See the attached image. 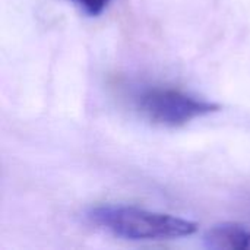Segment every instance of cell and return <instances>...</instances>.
Masks as SVG:
<instances>
[{
	"instance_id": "cell-1",
	"label": "cell",
	"mask_w": 250,
	"mask_h": 250,
	"mask_svg": "<svg viewBox=\"0 0 250 250\" xmlns=\"http://www.w3.org/2000/svg\"><path fill=\"white\" fill-rule=\"evenodd\" d=\"M88 220L125 240H173L192 236L198 224L170 214L130 205H100L91 208Z\"/></svg>"
},
{
	"instance_id": "cell-2",
	"label": "cell",
	"mask_w": 250,
	"mask_h": 250,
	"mask_svg": "<svg viewBox=\"0 0 250 250\" xmlns=\"http://www.w3.org/2000/svg\"><path fill=\"white\" fill-rule=\"evenodd\" d=\"M133 105L144 119L163 127H180L220 108L217 103L164 85L141 88L133 95Z\"/></svg>"
},
{
	"instance_id": "cell-3",
	"label": "cell",
	"mask_w": 250,
	"mask_h": 250,
	"mask_svg": "<svg viewBox=\"0 0 250 250\" xmlns=\"http://www.w3.org/2000/svg\"><path fill=\"white\" fill-rule=\"evenodd\" d=\"M204 243L209 249L250 250V229L233 223L218 224L205 233Z\"/></svg>"
},
{
	"instance_id": "cell-4",
	"label": "cell",
	"mask_w": 250,
	"mask_h": 250,
	"mask_svg": "<svg viewBox=\"0 0 250 250\" xmlns=\"http://www.w3.org/2000/svg\"><path fill=\"white\" fill-rule=\"evenodd\" d=\"M72 1L88 16L101 15L111 3V0H72Z\"/></svg>"
}]
</instances>
